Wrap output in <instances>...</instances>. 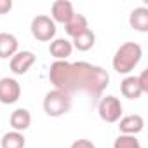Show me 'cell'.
<instances>
[{
    "instance_id": "obj_1",
    "label": "cell",
    "mask_w": 148,
    "mask_h": 148,
    "mask_svg": "<svg viewBox=\"0 0 148 148\" xmlns=\"http://www.w3.org/2000/svg\"><path fill=\"white\" fill-rule=\"evenodd\" d=\"M49 80L54 89L63 91L70 96L77 91H84L96 99L108 87L110 75L105 68L86 61H54L49 68Z\"/></svg>"
},
{
    "instance_id": "obj_2",
    "label": "cell",
    "mask_w": 148,
    "mask_h": 148,
    "mask_svg": "<svg viewBox=\"0 0 148 148\" xmlns=\"http://www.w3.org/2000/svg\"><path fill=\"white\" fill-rule=\"evenodd\" d=\"M141 56H143V49L139 44L125 42L117 49V52L113 56V61H112L113 70L117 73H124L125 75V73L134 70V66L141 61Z\"/></svg>"
},
{
    "instance_id": "obj_3",
    "label": "cell",
    "mask_w": 148,
    "mask_h": 148,
    "mask_svg": "<svg viewBox=\"0 0 148 148\" xmlns=\"http://www.w3.org/2000/svg\"><path fill=\"white\" fill-rule=\"evenodd\" d=\"M71 106V96L63 91H49L44 98V112L49 117H61Z\"/></svg>"
},
{
    "instance_id": "obj_4",
    "label": "cell",
    "mask_w": 148,
    "mask_h": 148,
    "mask_svg": "<svg viewBox=\"0 0 148 148\" xmlns=\"http://www.w3.org/2000/svg\"><path fill=\"white\" fill-rule=\"evenodd\" d=\"M30 28H32V35L37 40H40V42H49L56 35V23L45 14L35 16L32 19V26Z\"/></svg>"
},
{
    "instance_id": "obj_5",
    "label": "cell",
    "mask_w": 148,
    "mask_h": 148,
    "mask_svg": "<svg viewBox=\"0 0 148 148\" xmlns=\"http://www.w3.org/2000/svg\"><path fill=\"white\" fill-rule=\"evenodd\" d=\"M98 113H99L101 120H105L108 124L119 122L120 117H122V103H120V99L115 98V96L101 98L99 103H98Z\"/></svg>"
},
{
    "instance_id": "obj_6",
    "label": "cell",
    "mask_w": 148,
    "mask_h": 148,
    "mask_svg": "<svg viewBox=\"0 0 148 148\" xmlns=\"http://www.w3.org/2000/svg\"><path fill=\"white\" fill-rule=\"evenodd\" d=\"M21 96V87L16 79H0V103L4 105H12L19 99Z\"/></svg>"
},
{
    "instance_id": "obj_7",
    "label": "cell",
    "mask_w": 148,
    "mask_h": 148,
    "mask_svg": "<svg viewBox=\"0 0 148 148\" xmlns=\"http://www.w3.org/2000/svg\"><path fill=\"white\" fill-rule=\"evenodd\" d=\"M35 63V54L32 51H19L11 58V70L16 75H25Z\"/></svg>"
},
{
    "instance_id": "obj_8",
    "label": "cell",
    "mask_w": 148,
    "mask_h": 148,
    "mask_svg": "<svg viewBox=\"0 0 148 148\" xmlns=\"http://www.w3.org/2000/svg\"><path fill=\"white\" fill-rule=\"evenodd\" d=\"M73 14H75V11H73L71 2H68V0H56L52 4V7H51V16H52L51 19L54 23L66 25L73 18Z\"/></svg>"
},
{
    "instance_id": "obj_9",
    "label": "cell",
    "mask_w": 148,
    "mask_h": 148,
    "mask_svg": "<svg viewBox=\"0 0 148 148\" xmlns=\"http://www.w3.org/2000/svg\"><path fill=\"white\" fill-rule=\"evenodd\" d=\"M143 127H145V120L141 115H127V117L120 119V122H119L120 134H127V136H134V134L141 132Z\"/></svg>"
},
{
    "instance_id": "obj_10",
    "label": "cell",
    "mask_w": 148,
    "mask_h": 148,
    "mask_svg": "<svg viewBox=\"0 0 148 148\" xmlns=\"http://www.w3.org/2000/svg\"><path fill=\"white\" fill-rule=\"evenodd\" d=\"M71 51H73V45L66 38H56L49 45V52L52 58H56V61H66V58L71 56Z\"/></svg>"
},
{
    "instance_id": "obj_11",
    "label": "cell",
    "mask_w": 148,
    "mask_h": 148,
    "mask_svg": "<svg viewBox=\"0 0 148 148\" xmlns=\"http://www.w3.org/2000/svg\"><path fill=\"white\" fill-rule=\"evenodd\" d=\"M86 30H89V23H87V18L84 14H73V18L64 25V32L71 37V38H75L77 35L84 33Z\"/></svg>"
},
{
    "instance_id": "obj_12",
    "label": "cell",
    "mask_w": 148,
    "mask_h": 148,
    "mask_svg": "<svg viewBox=\"0 0 148 148\" xmlns=\"http://www.w3.org/2000/svg\"><path fill=\"white\" fill-rule=\"evenodd\" d=\"M120 92L124 98L127 99H138L141 94H143V89L139 86V80L138 77H125L122 82H120Z\"/></svg>"
},
{
    "instance_id": "obj_13",
    "label": "cell",
    "mask_w": 148,
    "mask_h": 148,
    "mask_svg": "<svg viewBox=\"0 0 148 148\" xmlns=\"http://www.w3.org/2000/svg\"><path fill=\"white\" fill-rule=\"evenodd\" d=\"M32 124V115L26 108H18L11 113V127L18 132H23L30 127Z\"/></svg>"
},
{
    "instance_id": "obj_14",
    "label": "cell",
    "mask_w": 148,
    "mask_h": 148,
    "mask_svg": "<svg viewBox=\"0 0 148 148\" xmlns=\"http://www.w3.org/2000/svg\"><path fill=\"white\" fill-rule=\"evenodd\" d=\"M129 25L131 28L138 32H148V9L146 7H136L131 16H129Z\"/></svg>"
},
{
    "instance_id": "obj_15",
    "label": "cell",
    "mask_w": 148,
    "mask_h": 148,
    "mask_svg": "<svg viewBox=\"0 0 148 148\" xmlns=\"http://www.w3.org/2000/svg\"><path fill=\"white\" fill-rule=\"evenodd\" d=\"M18 38L12 33H0V58H12L18 52Z\"/></svg>"
},
{
    "instance_id": "obj_16",
    "label": "cell",
    "mask_w": 148,
    "mask_h": 148,
    "mask_svg": "<svg viewBox=\"0 0 148 148\" xmlns=\"http://www.w3.org/2000/svg\"><path fill=\"white\" fill-rule=\"evenodd\" d=\"M96 44V35H94V32L89 28V30H86L84 33H80V35H77L75 38H73V47L75 49H79V51H82V52H86V51H89V49H92V45Z\"/></svg>"
},
{
    "instance_id": "obj_17",
    "label": "cell",
    "mask_w": 148,
    "mask_h": 148,
    "mask_svg": "<svg viewBox=\"0 0 148 148\" xmlns=\"http://www.w3.org/2000/svg\"><path fill=\"white\" fill-rule=\"evenodd\" d=\"M0 145H2V148H25L26 141H25L23 132L11 131V132H5V134L2 136Z\"/></svg>"
},
{
    "instance_id": "obj_18",
    "label": "cell",
    "mask_w": 148,
    "mask_h": 148,
    "mask_svg": "<svg viewBox=\"0 0 148 148\" xmlns=\"http://www.w3.org/2000/svg\"><path fill=\"white\" fill-rule=\"evenodd\" d=\"M113 148H141V145H139V141H138L134 136L120 134V136L115 139Z\"/></svg>"
},
{
    "instance_id": "obj_19",
    "label": "cell",
    "mask_w": 148,
    "mask_h": 148,
    "mask_svg": "<svg viewBox=\"0 0 148 148\" xmlns=\"http://www.w3.org/2000/svg\"><path fill=\"white\" fill-rule=\"evenodd\" d=\"M70 148H96L92 141L89 139H77V141H73Z\"/></svg>"
},
{
    "instance_id": "obj_20",
    "label": "cell",
    "mask_w": 148,
    "mask_h": 148,
    "mask_svg": "<svg viewBox=\"0 0 148 148\" xmlns=\"http://www.w3.org/2000/svg\"><path fill=\"white\" fill-rule=\"evenodd\" d=\"M138 80H139V86H141L143 92H148V71L146 70L141 71V75L138 77Z\"/></svg>"
},
{
    "instance_id": "obj_21",
    "label": "cell",
    "mask_w": 148,
    "mask_h": 148,
    "mask_svg": "<svg viewBox=\"0 0 148 148\" xmlns=\"http://www.w3.org/2000/svg\"><path fill=\"white\" fill-rule=\"evenodd\" d=\"M11 9H12L11 0H0V14H7Z\"/></svg>"
}]
</instances>
